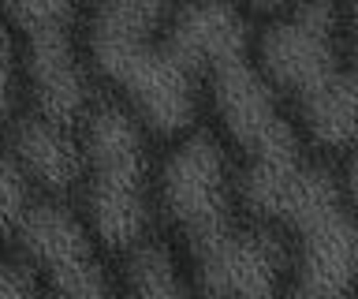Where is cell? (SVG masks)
Returning a JSON list of instances; mask_svg holds the SVG:
<instances>
[{
  "mask_svg": "<svg viewBox=\"0 0 358 299\" xmlns=\"http://www.w3.org/2000/svg\"><path fill=\"white\" fill-rule=\"evenodd\" d=\"M157 206L179 239L187 284L198 299H284L287 243L243 214L228 146L213 131H190L164 153Z\"/></svg>",
  "mask_w": 358,
  "mask_h": 299,
  "instance_id": "obj_1",
  "label": "cell"
},
{
  "mask_svg": "<svg viewBox=\"0 0 358 299\" xmlns=\"http://www.w3.org/2000/svg\"><path fill=\"white\" fill-rule=\"evenodd\" d=\"M250 57L280 94L306 146L347 153L358 139V49L347 46L343 8H276L257 27Z\"/></svg>",
  "mask_w": 358,
  "mask_h": 299,
  "instance_id": "obj_2",
  "label": "cell"
},
{
  "mask_svg": "<svg viewBox=\"0 0 358 299\" xmlns=\"http://www.w3.org/2000/svg\"><path fill=\"white\" fill-rule=\"evenodd\" d=\"M94 71L123 97V109L161 139H187L201 116L206 83L168 38L164 4H97L86 12Z\"/></svg>",
  "mask_w": 358,
  "mask_h": 299,
  "instance_id": "obj_3",
  "label": "cell"
},
{
  "mask_svg": "<svg viewBox=\"0 0 358 299\" xmlns=\"http://www.w3.org/2000/svg\"><path fill=\"white\" fill-rule=\"evenodd\" d=\"M83 146L86 228L108 251H134L150 232V150L145 127L123 105H90L78 131Z\"/></svg>",
  "mask_w": 358,
  "mask_h": 299,
  "instance_id": "obj_4",
  "label": "cell"
},
{
  "mask_svg": "<svg viewBox=\"0 0 358 299\" xmlns=\"http://www.w3.org/2000/svg\"><path fill=\"white\" fill-rule=\"evenodd\" d=\"M19 34L22 83L34 113L60 127L78 124L90 113V79L75 49L78 8L71 4H8L0 8Z\"/></svg>",
  "mask_w": 358,
  "mask_h": 299,
  "instance_id": "obj_5",
  "label": "cell"
},
{
  "mask_svg": "<svg viewBox=\"0 0 358 299\" xmlns=\"http://www.w3.org/2000/svg\"><path fill=\"white\" fill-rule=\"evenodd\" d=\"M15 243L52 299H120L97 258L94 232L60 198H34Z\"/></svg>",
  "mask_w": 358,
  "mask_h": 299,
  "instance_id": "obj_6",
  "label": "cell"
},
{
  "mask_svg": "<svg viewBox=\"0 0 358 299\" xmlns=\"http://www.w3.org/2000/svg\"><path fill=\"white\" fill-rule=\"evenodd\" d=\"M8 153L27 172V180L49 195H64L83 180V146L75 131L38 113L15 116L8 124Z\"/></svg>",
  "mask_w": 358,
  "mask_h": 299,
  "instance_id": "obj_7",
  "label": "cell"
},
{
  "mask_svg": "<svg viewBox=\"0 0 358 299\" xmlns=\"http://www.w3.org/2000/svg\"><path fill=\"white\" fill-rule=\"evenodd\" d=\"M123 299H190L183 265L164 243H142L131 251L123 273Z\"/></svg>",
  "mask_w": 358,
  "mask_h": 299,
  "instance_id": "obj_8",
  "label": "cell"
},
{
  "mask_svg": "<svg viewBox=\"0 0 358 299\" xmlns=\"http://www.w3.org/2000/svg\"><path fill=\"white\" fill-rule=\"evenodd\" d=\"M34 206V191L27 172L15 165L8 150H0V239H15L22 221Z\"/></svg>",
  "mask_w": 358,
  "mask_h": 299,
  "instance_id": "obj_9",
  "label": "cell"
},
{
  "mask_svg": "<svg viewBox=\"0 0 358 299\" xmlns=\"http://www.w3.org/2000/svg\"><path fill=\"white\" fill-rule=\"evenodd\" d=\"M15 94H19V49L8 19L0 15V127H8L15 120Z\"/></svg>",
  "mask_w": 358,
  "mask_h": 299,
  "instance_id": "obj_10",
  "label": "cell"
},
{
  "mask_svg": "<svg viewBox=\"0 0 358 299\" xmlns=\"http://www.w3.org/2000/svg\"><path fill=\"white\" fill-rule=\"evenodd\" d=\"M0 299H38V277L30 265L0 251Z\"/></svg>",
  "mask_w": 358,
  "mask_h": 299,
  "instance_id": "obj_11",
  "label": "cell"
},
{
  "mask_svg": "<svg viewBox=\"0 0 358 299\" xmlns=\"http://www.w3.org/2000/svg\"><path fill=\"white\" fill-rule=\"evenodd\" d=\"M343 198H347V206H351V214L358 221V139H355V146L343 153Z\"/></svg>",
  "mask_w": 358,
  "mask_h": 299,
  "instance_id": "obj_12",
  "label": "cell"
},
{
  "mask_svg": "<svg viewBox=\"0 0 358 299\" xmlns=\"http://www.w3.org/2000/svg\"><path fill=\"white\" fill-rule=\"evenodd\" d=\"M343 34H347V46L358 49V8H343Z\"/></svg>",
  "mask_w": 358,
  "mask_h": 299,
  "instance_id": "obj_13",
  "label": "cell"
},
{
  "mask_svg": "<svg viewBox=\"0 0 358 299\" xmlns=\"http://www.w3.org/2000/svg\"><path fill=\"white\" fill-rule=\"evenodd\" d=\"M355 299H358V292H355Z\"/></svg>",
  "mask_w": 358,
  "mask_h": 299,
  "instance_id": "obj_14",
  "label": "cell"
}]
</instances>
